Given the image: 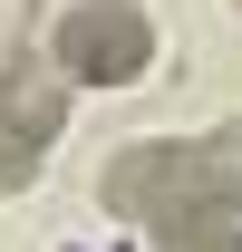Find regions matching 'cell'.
<instances>
[{"mask_svg": "<svg viewBox=\"0 0 242 252\" xmlns=\"http://www.w3.org/2000/svg\"><path fill=\"white\" fill-rule=\"evenodd\" d=\"M97 204L146 223V233H175V223H204V214H242V117L213 126V136H146V146L107 156Z\"/></svg>", "mask_w": 242, "mask_h": 252, "instance_id": "cell-1", "label": "cell"}, {"mask_svg": "<svg viewBox=\"0 0 242 252\" xmlns=\"http://www.w3.org/2000/svg\"><path fill=\"white\" fill-rule=\"evenodd\" d=\"M155 252H242V233H233V214H204V223L155 233Z\"/></svg>", "mask_w": 242, "mask_h": 252, "instance_id": "cell-4", "label": "cell"}, {"mask_svg": "<svg viewBox=\"0 0 242 252\" xmlns=\"http://www.w3.org/2000/svg\"><path fill=\"white\" fill-rule=\"evenodd\" d=\"M49 59H59L68 88H136L155 68V20L136 0H78L49 30Z\"/></svg>", "mask_w": 242, "mask_h": 252, "instance_id": "cell-2", "label": "cell"}, {"mask_svg": "<svg viewBox=\"0 0 242 252\" xmlns=\"http://www.w3.org/2000/svg\"><path fill=\"white\" fill-rule=\"evenodd\" d=\"M59 126H68L59 59H10V68H0V194H20L39 165H49Z\"/></svg>", "mask_w": 242, "mask_h": 252, "instance_id": "cell-3", "label": "cell"}]
</instances>
